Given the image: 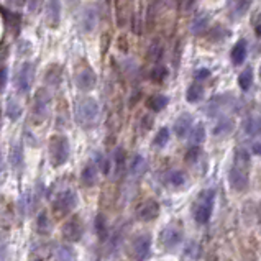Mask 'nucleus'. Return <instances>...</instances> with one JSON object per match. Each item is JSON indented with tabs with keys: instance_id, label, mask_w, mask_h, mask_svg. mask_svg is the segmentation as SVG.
I'll use <instances>...</instances> for the list:
<instances>
[{
	"instance_id": "f257e3e1",
	"label": "nucleus",
	"mask_w": 261,
	"mask_h": 261,
	"mask_svg": "<svg viewBox=\"0 0 261 261\" xmlns=\"http://www.w3.org/2000/svg\"><path fill=\"white\" fill-rule=\"evenodd\" d=\"M76 120L82 128H92L99 120V105L91 97H82L76 102Z\"/></svg>"
},
{
	"instance_id": "f03ea898",
	"label": "nucleus",
	"mask_w": 261,
	"mask_h": 261,
	"mask_svg": "<svg viewBox=\"0 0 261 261\" xmlns=\"http://www.w3.org/2000/svg\"><path fill=\"white\" fill-rule=\"evenodd\" d=\"M214 201H215V191L214 189H205L202 191L199 197H197L192 214H194V220L199 225H204L212 217L214 210Z\"/></svg>"
},
{
	"instance_id": "7ed1b4c3",
	"label": "nucleus",
	"mask_w": 261,
	"mask_h": 261,
	"mask_svg": "<svg viewBox=\"0 0 261 261\" xmlns=\"http://www.w3.org/2000/svg\"><path fill=\"white\" fill-rule=\"evenodd\" d=\"M49 158H51L53 166H62L69 158V141L66 137L56 135L49 141Z\"/></svg>"
},
{
	"instance_id": "20e7f679",
	"label": "nucleus",
	"mask_w": 261,
	"mask_h": 261,
	"mask_svg": "<svg viewBox=\"0 0 261 261\" xmlns=\"http://www.w3.org/2000/svg\"><path fill=\"white\" fill-rule=\"evenodd\" d=\"M237 107V99H233L230 94H222V96H215L207 103V115L215 117V115H222L227 110H233Z\"/></svg>"
},
{
	"instance_id": "39448f33",
	"label": "nucleus",
	"mask_w": 261,
	"mask_h": 261,
	"mask_svg": "<svg viewBox=\"0 0 261 261\" xmlns=\"http://www.w3.org/2000/svg\"><path fill=\"white\" fill-rule=\"evenodd\" d=\"M33 76H35V66L31 64L30 61L23 62L20 67V71H19V74H17V80H15V85H17V91H19V94H28L30 92Z\"/></svg>"
},
{
	"instance_id": "423d86ee",
	"label": "nucleus",
	"mask_w": 261,
	"mask_h": 261,
	"mask_svg": "<svg viewBox=\"0 0 261 261\" xmlns=\"http://www.w3.org/2000/svg\"><path fill=\"white\" fill-rule=\"evenodd\" d=\"M48 107H49V94L41 89V91L37 92V97H35L33 103V121L35 123H41L44 119L48 117Z\"/></svg>"
},
{
	"instance_id": "0eeeda50",
	"label": "nucleus",
	"mask_w": 261,
	"mask_h": 261,
	"mask_svg": "<svg viewBox=\"0 0 261 261\" xmlns=\"http://www.w3.org/2000/svg\"><path fill=\"white\" fill-rule=\"evenodd\" d=\"M151 253V238L150 235H141L133 241L132 255L135 261H145Z\"/></svg>"
},
{
	"instance_id": "6e6552de",
	"label": "nucleus",
	"mask_w": 261,
	"mask_h": 261,
	"mask_svg": "<svg viewBox=\"0 0 261 261\" xmlns=\"http://www.w3.org/2000/svg\"><path fill=\"white\" fill-rule=\"evenodd\" d=\"M228 182L233 191H245L248 187V171L238 168V166H232L230 173H228Z\"/></svg>"
},
{
	"instance_id": "1a4fd4ad",
	"label": "nucleus",
	"mask_w": 261,
	"mask_h": 261,
	"mask_svg": "<svg viewBox=\"0 0 261 261\" xmlns=\"http://www.w3.org/2000/svg\"><path fill=\"white\" fill-rule=\"evenodd\" d=\"M76 205H78V196H76L74 191H69V189L64 192H61L60 197H58L55 202V209L61 214L69 212V210H73Z\"/></svg>"
},
{
	"instance_id": "9d476101",
	"label": "nucleus",
	"mask_w": 261,
	"mask_h": 261,
	"mask_svg": "<svg viewBox=\"0 0 261 261\" xmlns=\"http://www.w3.org/2000/svg\"><path fill=\"white\" fill-rule=\"evenodd\" d=\"M62 235L69 241H79L84 235V227L79 219H71L62 227Z\"/></svg>"
},
{
	"instance_id": "9b49d317",
	"label": "nucleus",
	"mask_w": 261,
	"mask_h": 261,
	"mask_svg": "<svg viewBox=\"0 0 261 261\" xmlns=\"http://www.w3.org/2000/svg\"><path fill=\"white\" fill-rule=\"evenodd\" d=\"M76 82H78L79 89H82V91H91V89L96 87V82H97L96 73H94L91 67H84V69L79 71V74L76 76Z\"/></svg>"
},
{
	"instance_id": "f8f14e48",
	"label": "nucleus",
	"mask_w": 261,
	"mask_h": 261,
	"mask_svg": "<svg viewBox=\"0 0 261 261\" xmlns=\"http://www.w3.org/2000/svg\"><path fill=\"white\" fill-rule=\"evenodd\" d=\"M160 215V204L156 201H146L145 204L140 205L138 209V219L143 222H150L155 220Z\"/></svg>"
},
{
	"instance_id": "ddd939ff",
	"label": "nucleus",
	"mask_w": 261,
	"mask_h": 261,
	"mask_svg": "<svg viewBox=\"0 0 261 261\" xmlns=\"http://www.w3.org/2000/svg\"><path fill=\"white\" fill-rule=\"evenodd\" d=\"M97 21H99V17H97L96 8H92V7L84 8L82 13H80V26H82V30L85 33L94 31V28L97 26Z\"/></svg>"
},
{
	"instance_id": "4468645a",
	"label": "nucleus",
	"mask_w": 261,
	"mask_h": 261,
	"mask_svg": "<svg viewBox=\"0 0 261 261\" xmlns=\"http://www.w3.org/2000/svg\"><path fill=\"white\" fill-rule=\"evenodd\" d=\"M192 123H194V120H192L191 114L179 115L178 120L174 121V133L178 135V138H186L189 135V132H191Z\"/></svg>"
},
{
	"instance_id": "2eb2a0df",
	"label": "nucleus",
	"mask_w": 261,
	"mask_h": 261,
	"mask_svg": "<svg viewBox=\"0 0 261 261\" xmlns=\"http://www.w3.org/2000/svg\"><path fill=\"white\" fill-rule=\"evenodd\" d=\"M182 240V232L178 227H168L163 232V245L166 248H174L176 245H179V241Z\"/></svg>"
},
{
	"instance_id": "dca6fc26",
	"label": "nucleus",
	"mask_w": 261,
	"mask_h": 261,
	"mask_svg": "<svg viewBox=\"0 0 261 261\" xmlns=\"http://www.w3.org/2000/svg\"><path fill=\"white\" fill-rule=\"evenodd\" d=\"M46 17L49 20V25L58 26L61 20V0H48Z\"/></svg>"
},
{
	"instance_id": "f3484780",
	"label": "nucleus",
	"mask_w": 261,
	"mask_h": 261,
	"mask_svg": "<svg viewBox=\"0 0 261 261\" xmlns=\"http://www.w3.org/2000/svg\"><path fill=\"white\" fill-rule=\"evenodd\" d=\"M246 53H248V48H246V41H245V40H240V41H237L235 46L232 48V53H230L233 64H235V66L241 64V62L245 61V58H246Z\"/></svg>"
},
{
	"instance_id": "a211bd4d",
	"label": "nucleus",
	"mask_w": 261,
	"mask_h": 261,
	"mask_svg": "<svg viewBox=\"0 0 261 261\" xmlns=\"http://www.w3.org/2000/svg\"><path fill=\"white\" fill-rule=\"evenodd\" d=\"M243 130L250 137H261V117H248L243 123Z\"/></svg>"
},
{
	"instance_id": "6ab92c4d",
	"label": "nucleus",
	"mask_w": 261,
	"mask_h": 261,
	"mask_svg": "<svg viewBox=\"0 0 261 261\" xmlns=\"http://www.w3.org/2000/svg\"><path fill=\"white\" fill-rule=\"evenodd\" d=\"M250 153L245 150V148H238L235 150V155H233V166H238L241 169L250 171Z\"/></svg>"
},
{
	"instance_id": "aec40b11",
	"label": "nucleus",
	"mask_w": 261,
	"mask_h": 261,
	"mask_svg": "<svg viewBox=\"0 0 261 261\" xmlns=\"http://www.w3.org/2000/svg\"><path fill=\"white\" fill-rule=\"evenodd\" d=\"M207 26H209V15H207V13H199V15H196V19L192 20L191 31L194 35H201L207 30Z\"/></svg>"
},
{
	"instance_id": "412c9836",
	"label": "nucleus",
	"mask_w": 261,
	"mask_h": 261,
	"mask_svg": "<svg viewBox=\"0 0 261 261\" xmlns=\"http://www.w3.org/2000/svg\"><path fill=\"white\" fill-rule=\"evenodd\" d=\"M97 174H99V168L94 163H89L82 171V182L85 186H94L97 181Z\"/></svg>"
},
{
	"instance_id": "4be33fe9",
	"label": "nucleus",
	"mask_w": 261,
	"mask_h": 261,
	"mask_svg": "<svg viewBox=\"0 0 261 261\" xmlns=\"http://www.w3.org/2000/svg\"><path fill=\"white\" fill-rule=\"evenodd\" d=\"M186 181H187L186 174H184L182 171H179V169H173V171H169V173L166 174V182L171 184V186H174V187L184 186Z\"/></svg>"
},
{
	"instance_id": "5701e85b",
	"label": "nucleus",
	"mask_w": 261,
	"mask_h": 261,
	"mask_svg": "<svg viewBox=\"0 0 261 261\" xmlns=\"http://www.w3.org/2000/svg\"><path fill=\"white\" fill-rule=\"evenodd\" d=\"M233 130V121L230 119H227V117H222L217 125L214 127V135L215 137H225V135H228Z\"/></svg>"
},
{
	"instance_id": "b1692460",
	"label": "nucleus",
	"mask_w": 261,
	"mask_h": 261,
	"mask_svg": "<svg viewBox=\"0 0 261 261\" xmlns=\"http://www.w3.org/2000/svg\"><path fill=\"white\" fill-rule=\"evenodd\" d=\"M202 97H204V87H202L199 82H194V84L189 85V89H187V92H186L187 102L196 103V102L202 100Z\"/></svg>"
},
{
	"instance_id": "393cba45",
	"label": "nucleus",
	"mask_w": 261,
	"mask_h": 261,
	"mask_svg": "<svg viewBox=\"0 0 261 261\" xmlns=\"http://www.w3.org/2000/svg\"><path fill=\"white\" fill-rule=\"evenodd\" d=\"M168 102H169V99L166 96H153L148 99L146 105H148V109L153 112H161L166 105H168Z\"/></svg>"
},
{
	"instance_id": "a878e982",
	"label": "nucleus",
	"mask_w": 261,
	"mask_h": 261,
	"mask_svg": "<svg viewBox=\"0 0 261 261\" xmlns=\"http://www.w3.org/2000/svg\"><path fill=\"white\" fill-rule=\"evenodd\" d=\"M238 85H240L241 91H250V87L253 85V71L251 67H246L243 73L238 76Z\"/></svg>"
},
{
	"instance_id": "bb28decb",
	"label": "nucleus",
	"mask_w": 261,
	"mask_h": 261,
	"mask_svg": "<svg viewBox=\"0 0 261 261\" xmlns=\"http://www.w3.org/2000/svg\"><path fill=\"white\" fill-rule=\"evenodd\" d=\"M145 169H146L145 158L140 155H137L132 160V163H130V174H133V176H140V174L145 173Z\"/></svg>"
},
{
	"instance_id": "cd10ccee",
	"label": "nucleus",
	"mask_w": 261,
	"mask_h": 261,
	"mask_svg": "<svg viewBox=\"0 0 261 261\" xmlns=\"http://www.w3.org/2000/svg\"><path fill=\"white\" fill-rule=\"evenodd\" d=\"M125 163H127V156H125V150L121 146H119L114 153V164H115V174H119L123 171Z\"/></svg>"
},
{
	"instance_id": "c85d7f7f",
	"label": "nucleus",
	"mask_w": 261,
	"mask_h": 261,
	"mask_svg": "<svg viewBox=\"0 0 261 261\" xmlns=\"http://www.w3.org/2000/svg\"><path fill=\"white\" fill-rule=\"evenodd\" d=\"M189 135H191V143H192V145H201V143L205 140V127L202 123H197L196 127L191 128Z\"/></svg>"
},
{
	"instance_id": "c756f323",
	"label": "nucleus",
	"mask_w": 261,
	"mask_h": 261,
	"mask_svg": "<svg viewBox=\"0 0 261 261\" xmlns=\"http://www.w3.org/2000/svg\"><path fill=\"white\" fill-rule=\"evenodd\" d=\"M21 114V107L19 105V102L15 100L13 97H10L7 100V117L10 120H17Z\"/></svg>"
},
{
	"instance_id": "7c9ffc66",
	"label": "nucleus",
	"mask_w": 261,
	"mask_h": 261,
	"mask_svg": "<svg viewBox=\"0 0 261 261\" xmlns=\"http://www.w3.org/2000/svg\"><path fill=\"white\" fill-rule=\"evenodd\" d=\"M168 141H169V128H166V127L160 128L155 137V140H153V145L156 148H163L168 145Z\"/></svg>"
},
{
	"instance_id": "2f4dec72",
	"label": "nucleus",
	"mask_w": 261,
	"mask_h": 261,
	"mask_svg": "<svg viewBox=\"0 0 261 261\" xmlns=\"http://www.w3.org/2000/svg\"><path fill=\"white\" fill-rule=\"evenodd\" d=\"M250 0H235L233 2V5H232V15L233 17H241L243 13H245L246 10L250 8Z\"/></svg>"
},
{
	"instance_id": "473e14b6",
	"label": "nucleus",
	"mask_w": 261,
	"mask_h": 261,
	"mask_svg": "<svg viewBox=\"0 0 261 261\" xmlns=\"http://www.w3.org/2000/svg\"><path fill=\"white\" fill-rule=\"evenodd\" d=\"M21 160H23V151H21V143H17L12 150V166L13 168H20Z\"/></svg>"
},
{
	"instance_id": "72a5a7b5",
	"label": "nucleus",
	"mask_w": 261,
	"mask_h": 261,
	"mask_svg": "<svg viewBox=\"0 0 261 261\" xmlns=\"http://www.w3.org/2000/svg\"><path fill=\"white\" fill-rule=\"evenodd\" d=\"M96 230H97V235L100 240H105L107 238V223H105V219H103V215H97L96 219Z\"/></svg>"
},
{
	"instance_id": "f704fd0d",
	"label": "nucleus",
	"mask_w": 261,
	"mask_h": 261,
	"mask_svg": "<svg viewBox=\"0 0 261 261\" xmlns=\"http://www.w3.org/2000/svg\"><path fill=\"white\" fill-rule=\"evenodd\" d=\"M58 261H76V256L69 246H61L58 248Z\"/></svg>"
},
{
	"instance_id": "c9c22d12",
	"label": "nucleus",
	"mask_w": 261,
	"mask_h": 261,
	"mask_svg": "<svg viewBox=\"0 0 261 261\" xmlns=\"http://www.w3.org/2000/svg\"><path fill=\"white\" fill-rule=\"evenodd\" d=\"M168 78V69L163 66H156L155 69L151 71V79L155 82H163V80Z\"/></svg>"
},
{
	"instance_id": "e433bc0d",
	"label": "nucleus",
	"mask_w": 261,
	"mask_h": 261,
	"mask_svg": "<svg viewBox=\"0 0 261 261\" xmlns=\"http://www.w3.org/2000/svg\"><path fill=\"white\" fill-rule=\"evenodd\" d=\"M201 156V148L199 145H194L192 148H189V151L186 153V161L187 163H196Z\"/></svg>"
},
{
	"instance_id": "4c0bfd02",
	"label": "nucleus",
	"mask_w": 261,
	"mask_h": 261,
	"mask_svg": "<svg viewBox=\"0 0 261 261\" xmlns=\"http://www.w3.org/2000/svg\"><path fill=\"white\" fill-rule=\"evenodd\" d=\"M60 80H61V73H46V82L48 85H51V87H56L58 84H60Z\"/></svg>"
},
{
	"instance_id": "58836bf2",
	"label": "nucleus",
	"mask_w": 261,
	"mask_h": 261,
	"mask_svg": "<svg viewBox=\"0 0 261 261\" xmlns=\"http://www.w3.org/2000/svg\"><path fill=\"white\" fill-rule=\"evenodd\" d=\"M161 53H163V48H161L160 44H151L150 56H153V61H155V62H160V60H161Z\"/></svg>"
},
{
	"instance_id": "ea45409f",
	"label": "nucleus",
	"mask_w": 261,
	"mask_h": 261,
	"mask_svg": "<svg viewBox=\"0 0 261 261\" xmlns=\"http://www.w3.org/2000/svg\"><path fill=\"white\" fill-rule=\"evenodd\" d=\"M210 76V71L209 69H205V67H201V69H197L196 71V74H194V78L197 79V80H204V79H207Z\"/></svg>"
},
{
	"instance_id": "a19ab883",
	"label": "nucleus",
	"mask_w": 261,
	"mask_h": 261,
	"mask_svg": "<svg viewBox=\"0 0 261 261\" xmlns=\"http://www.w3.org/2000/svg\"><path fill=\"white\" fill-rule=\"evenodd\" d=\"M7 73H8L7 67H2V69H0V91H3L7 85V78H8Z\"/></svg>"
},
{
	"instance_id": "79ce46f5",
	"label": "nucleus",
	"mask_w": 261,
	"mask_h": 261,
	"mask_svg": "<svg viewBox=\"0 0 261 261\" xmlns=\"http://www.w3.org/2000/svg\"><path fill=\"white\" fill-rule=\"evenodd\" d=\"M153 117L151 115H146V117H143V120H141V123H143V128L145 130H150L151 128V125H153Z\"/></svg>"
},
{
	"instance_id": "37998d69",
	"label": "nucleus",
	"mask_w": 261,
	"mask_h": 261,
	"mask_svg": "<svg viewBox=\"0 0 261 261\" xmlns=\"http://www.w3.org/2000/svg\"><path fill=\"white\" fill-rule=\"evenodd\" d=\"M46 214H40V217H38V230H44V227H46Z\"/></svg>"
},
{
	"instance_id": "c03bdc74",
	"label": "nucleus",
	"mask_w": 261,
	"mask_h": 261,
	"mask_svg": "<svg viewBox=\"0 0 261 261\" xmlns=\"http://www.w3.org/2000/svg\"><path fill=\"white\" fill-rule=\"evenodd\" d=\"M251 151H253L255 155L261 156V141H258V143H253V146H251Z\"/></svg>"
},
{
	"instance_id": "a18cd8bd",
	"label": "nucleus",
	"mask_w": 261,
	"mask_h": 261,
	"mask_svg": "<svg viewBox=\"0 0 261 261\" xmlns=\"http://www.w3.org/2000/svg\"><path fill=\"white\" fill-rule=\"evenodd\" d=\"M0 173H2V155H0Z\"/></svg>"
},
{
	"instance_id": "49530a36",
	"label": "nucleus",
	"mask_w": 261,
	"mask_h": 261,
	"mask_svg": "<svg viewBox=\"0 0 261 261\" xmlns=\"http://www.w3.org/2000/svg\"><path fill=\"white\" fill-rule=\"evenodd\" d=\"M258 73H260V79H261V64H260V71H258Z\"/></svg>"
}]
</instances>
